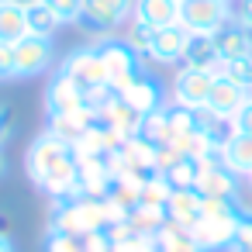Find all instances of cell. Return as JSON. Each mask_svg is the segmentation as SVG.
I'll use <instances>...</instances> for the list:
<instances>
[{
  "mask_svg": "<svg viewBox=\"0 0 252 252\" xmlns=\"http://www.w3.org/2000/svg\"><path fill=\"white\" fill-rule=\"evenodd\" d=\"M25 169H28L32 183H35L42 193H49L52 200L83 190V187H80V162H76L73 145H66V142L56 138L52 131H42V135L28 145Z\"/></svg>",
  "mask_w": 252,
  "mask_h": 252,
  "instance_id": "obj_1",
  "label": "cell"
},
{
  "mask_svg": "<svg viewBox=\"0 0 252 252\" xmlns=\"http://www.w3.org/2000/svg\"><path fill=\"white\" fill-rule=\"evenodd\" d=\"M135 14V0H83V11H80V28L87 35H114L118 28H125Z\"/></svg>",
  "mask_w": 252,
  "mask_h": 252,
  "instance_id": "obj_2",
  "label": "cell"
},
{
  "mask_svg": "<svg viewBox=\"0 0 252 252\" xmlns=\"http://www.w3.org/2000/svg\"><path fill=\"white\" fill-rule=\"evenodd\" d=\"M231 21V0H180V25L190 35H218Z\"/></svg>",
  "mask_w": 252,
  "mask_h": 252,
  "instance_id": "obj_3",
  "label": "cell"
},
{
  "mask_svg": "<svg viewBox=\"0 0 252 252\" xmlns=\"http://www.w3.org/2000/svg\"><path fill=\"white\" fill-rule=\"evenodd\" d=\"M94 49H97V52H100V59H104L107 83H111V90H114V94H118V90L135 76V73H142V56H138L125 38L107 35V38H100Z\"/></svg>",
  "mask_w": 252,
  "mask_h": 252,
  "instance_id": "obj_4",
  "label": "cell"
},
{
  "mask_svg": "<svg viewBox=\"0 0 252 252\" xmlns=\"http://www.w3.org/2000/svg\"><path fill=\"white\" fill-rule=\"evenodd\" d=\"M211 87H214V73L190 69V66H176L173 83H169V97H173L176 107L204 111L207 107V97H211Z\"/></svg>",
  "mask_w": 252,
  "mask_h": 252,
  "instance_id": "obj_5",
  "label": "cell"
},
{
  "mask_svg": "<svg viewBox=\"0 0 252 252\" xmlns=\"http://www.w3.org/2000/svg\"><path fill=\"white\" fill-rule=\"evenodd\" d=\"M56 63V45L52 38H38V35H25L14 45V80H32L49 73Z\"/></svg>",
  "mask_w": 252,
  "mask_h": 252,
  "instance_id": "obj_6",
  "label": "cell"
},
{
  "mask_svg": "<svg viewBox=\"0 0 252 252\" xmlns=\"http://www.w3.org/2000/svg\"><path fill=\"white\" fill-rule=\"evenodd\" d=\"M59 73L69 76L73 83H80L83 90L107 83V69H104L100 52H97V49H87V45H83V49H73V52L59 63ZM107 87H111V83H107Z\"/></svg>",
  "mask_w": 252,
  "mask_h": 252,
  "instance_id": "obj_7",
  "label": "cell"
},
{
  "mask_svg": "<svg viewBox=\"0 0 252 252\" xmlns=\"http://www.w3.org/2000/svg\"><path fill=\"white\" fill-rule=\"evenodd\" d=\"M187 42H190V32L180 21L176 25H166V28H156L145 59L156 63V66H180L183 63V52H187Z\"/></svg>",
  "mask_w": 252,
  "mask_h": 252,
  "instance_id": "obj_8",
  "label": "cell"
},
{
  "mask_svg": "<svg viewBox=\"0 0 252 252\" xmlns=\"http://www.w3.org/2000/svg\"><path fill=\"white\" fill-rule=\"evenodd\" d=\"M197 193L200 197H238V176L221 162V152L204 156V169L197 180Z\"/></svg>",
  "mask_w": 252,
  "mask_h": 252,
  "instance_id": "obj_9",
  "label": "cell"
},
{
  "mask_svg": "<svg viewBox=\"0 0 252 252\" xmlns=\"http://www.w3.org/2000/svg\"><path fill=\"white\" fill-rule=\"evenodd\" d=\"M249 97H252L249 90H242L235 80H228V76H221V73H218L204 111H211V114H214V118H221V121H231V118L245 107V100H249Z\"/></svg>",
  "mask_w": 252,
  "mask_h": 252,
  "instance_id": "obj_10",
  "label": "cell"
},
{
  "mask_svg": "<svg viewBox=\"0 0 252 252\" xmlns=\"http://www.w3.org/2000/svg\"><path fill=\"white\" fill-rule=\"evenodd\" d=\"M235 224H238V214H228V218H200L190 235L197 238V245L204 252H228L231 238H235Z\"/></svg>",
  "mask_w": 252,
  "mask_h": 252,
  "instance_id": "obj_11",
  "label": "cell"
},
{
  "mask_svg": "<svg viewBox=\"0 0 252 252\" xmlns=\"http://www.w3.org/2000/svg\"><path fill=\"white\" fill-rule=\"evenodd\" d=\"M118 94H121V97H125V100L142 114V118H145V114H152V111H159V107H166V100H162V87H159L145 69H142V73H135V76L118 90Z\"/></svg>",
  "mask_w": 252,
  "mask_h": 252,
  "instance_id": "obj_12",
  "label": "cell"
},
{
  "mask_svg": "<svg viewBox=\"0 0 252 252\" xmlns=\"http://www.w3.org/2000/svg\"><path fill=\"white\" fill-rule=\"evenodd\" d=\"M73 111H83V87L56 73L52 83L45 87V114L52 118V114H73Z\"/></svg>",
  "mask_w": 252,
  "mask_h": 252,
  "instance_id": "obj_13",
  "label": "cell"
},
{
  "mask_svg": "<svg viewBox=\"0 0 252 252\" xmlns=\"http://www.w3.org/2000/svg\"><path fill=\"white\" fill-rule=\"evenodd\" d=\"M214 49H218L221 66H224V63L249 59V56H252V32L242 28V25H235V21H228V25L214 35Z\"/></svg>",
  "mask_w": 252,
  "mask_h": 252,
  "instance_id": "obj_14",
  "label": "cell"
},
{
  "mask_svg": "<svg viewBox=\"0 0 252 252\" xmlns=\"http://www.w3.org/2000/svg\"><path fill=\"white\" fill-rule=\"evenodd\" d=\"M97 121H104L107 128H114L121 138H131V135H138V128H142V114H138L121 94H114V97L104 104V111L97 114Z\"/></svg>",
  "mask_w": 252,
  "mask_h": 252,
  "instance_id": "obj_15",
  "label": "cell"
},
{
  "mask_svg": "<svg viewBox=\"0 0 252 252\" xmlns=\"http://www.w3.org/2000/svg\"><path fill=\"white\" fill-rule=\"evenodd\" d=\"M200 204H204V197L197 193V187H173V193L166 200V218L183 228H193L200 221Z\"/></svg>",
  "mask_w": 252,
  "mask_h": 252,
  "instance_id": "obj_16",
  "label": "cell"
},
{
  "mask_svg": "<svg viewBox=\"0 0 252 252\" xmlns=\"http://www.w3.org/2000/svg\"><path fill=\"white\" fill-rule=\"evenodd\" d=\"M180 66L204 69V73H214V76H218V73H221V59H218V49H214V35H190Z\"/></svg>",
  "mask_w": 252,
  "mask_h": 252,
  "instance_id": "obj_17",
  "label": "cell"
},
{
  "mask_svg": "<svg viewBox=\"0 0 252 252\" xmlns=\"http://www.w3.org/2000/svg\"><path fill=\"white\" fill-rule=\"evenodd\" d=\"M94 121H97V114L83 107V111H73V114H52L45 131H52V135L63 138L66 145H76V142L83 138V131H87Z\"/></svg>",
  "mask_w": 252,
  "mask_h": 252,
  "instance_id": "obj_18",
  "label": "cell"
},
{
  "mask_svg": "<svg viewBox=\"0 0 252 252\" xmlns=\"http://www.w3.org/2000/svg\"><path fill=\"white\" fill-rule=\"evenodd\" d=\"M135 21L149 28H166L180 21V0H135Z\"/></svg>",
  "mask_w": 252,
  "mask_h": 252,
  "instance_id": "obj_19",
  "label": "cell"
},
{
  "mask_svg": "<svg viewBox=\"0 0 252 252\" xmlns=\"http://www.w3.org/2000/svg\"><path fill=\"white\" fill-rule=\"evenodd\" d=\"M221 162L242 180V176H252V135H242V131H235L228 142H224V149H221Z\"/></svg>",
  "mask_w": 252,
  "mask_h": 252,
  "instance_id": "obj_20",
  "label": "cell"
},
{
  "mask_svg": "<svg viewBox=\"0 0 252 252\" xmlns=\"http://www.w3.org/2000/svg\"><path fill=\"white\" fill-rule=\"evenodd\" d=\"M28 35V14L25 7L11 4V0H0V42L18 45Z\"/></svg>",
  "mask_w": 252,
  "mask_h": 252,
  "instance_id": "obj_21",
  "label": "cell"
},
{
  "mask_svg": "<svg viewBox=\"0 0 252 252\" xmlns=\"http://www.w3.org/2000/svg\"><path fill=\"white\" fill-rule=\"evenodd\" d=\"M156 242H159L162 249H169V252H204V249L197 245V238L190 235V228H183V224H176V221H169V218H166V224L156 231Z\"/></svg>",
  "mask_w": 252,
  "mask_h": 252,
  "instance_id": "obj_22",
  "label": "cell"
},
{
  "mask_svg": "<svg viewBox=\"0 0 252 252\" xmlns=\"http://www.w3.org/2000/svg\"><path fill=\"white\" fill-rule=\"evenodd\" d=\"M166 107H169V104H166ZM166 107L145 114V118H142V128H138V135H142L145 142H152L156 149L173 145V128H169V114H166Z\"/></svg>",
  "mask_w": 252,
  "mask_h": 252,
  "instance_id": "obj_23",
  "label": "cell"
},
{
  "mask_svg": "<svg viewBox=\"0 0 252 252\" xmlns=\"http://www.w3.org/2000/svg\"><path fill=\"white\" fill-rule=\"evenodd\" d=\"M200 169H204V156H180L162 176L169 180V187H197Z\"/></svg>",
  "mask_w": 252,
  "mask_h": 252,
  "instance_id": "obj_24",
  "label": "cell"
},
{
  "mask_svg": "<svg viewBox=\"0 0 252 252\" xmlns=\"http://www.w3.org/2000/svg\"><path fill=\"white\" fill-rule=\"evenodd\" d=\"M25 14H28V35H38V38H52L56 28L63 25L45 0H42V4H35V7H28Z\"/></svg>",
  "mask_w": 252,
  "mask_h": 252,
  "instance_id": "obj_25",
  "label": "cell"
},
{
  "mask_svg": "<svg viewBox=\"0 0 252 252\" xmlns=\"http://www.w3.org/2000/svg\"><path fill=\"white\" fill-rule=\"evenodd\" d=\"M42 252H87V238L76 231H63V228H49Z\"/></svg>",
  "mask_w": 252,
  "mask_h": 252,
  "instance_id": "obj_26",
  "label": "cell"
},
{
  "mask_svg": "<svg viewBox=\"0 0 252 252\" xmlns=\"http://www.w3.org/2000/svg\"><path fill=\"white\" fill-rule=\"evenodd\" d=\"M169 193H173V187H169V180L159 173V176H152V180L142 183V190H138V204H145V207H166Z\"/></svg>",
  "mask_w": 252,
  "mask_h": 252,
  "instance_id": "obj_27",
  "label": "cell"
},
{
  "mask_svg": "<svg viewBox=\"0 0 252 252\" xmlns=\"http://www.w3.org/2000/svg\"><path fill=\"white\" fill-rule=\"evenodd\" d=\"M228 252H252V211H242V214H238L235 238H231Z\"/></svg>",
  "mask_w": 252,
  "mask_h": 252,
  "instance_id": "obj_28",
  "label": "cell"
},
{
  "mask_svg": "<svg viewBox=\"0 0 252 252\" xmlns=\"http://www.w3.org/2000/svg\"><path fill=\"white\" fill-rule=\"evenodd\" d=\"M221 76L235 80L242 90L252 94V56H249V59H238V63H224V66H221Z\"/></svg>",
  "mask_w": 252,
  "mask_h": 252,
  "instance_id": "obj_29",
  "label": "cell"
},
{
  "mask_svg": "<svg viewBox=\"0 0 252 252\" xmlns=\"http://www.w3.org/2000/svg\"><path fill=\"white\" fill-rule=\"evenodd\" d=\"M152 32H156V28H149V25H142V21L131 18V25H128V38H125V42L145 59V52H149V45H152Z\"/></svg>",
  "mask_w": 252,
  "mask_h": 252,
  "instance_id": "obj_30",
  "label": "cell"
},
{
  "mask_svg": "<svg viewBox=\"0 0 252 252\" xmlns=\"http://www.w3.org/2000/svg\"><path fill=\"white\" fill-rule=\"evenodd\" d=\"M45 4L56 11V18L63 25H76L80 21V11H83V0H45Z\"/></svg>",
  "mask_w": 252,
  "mask_h": 252,
  "instance_id": "obj_31",
  "label": "cell"
},
{
  "mask_svg": "<svg viewBox=\"0 0 252 252\" xmlns=\"http://www.w3.org/2000/svg\"><path fill=\"white\" fill-rule=\"evenodd\" d=\"M87 252H118L111 231H97V235H87Z\"/></svg>",
  "mask_w": 252,
  "mask_h": 252,
  "instance_id": "obj_32",
  "label": "cell"
},
{
  "mask_svg": "<svg viewBox=\"0 0 252 252\" xmlns=\"http://www.w3.org/2000/svg\"><path fill=\"white\" fill-rule=\"evenodd\" d=\"M231 21L252 32V0H235L231 4Z\"/></svg>",
  "mask_w": 252,
  "mask_h": 252,
  "instance_id": "obj_33",
  "label": "cell"
},
{
  "mask_svg": "<svg viewBox=\"0 0 252 252\" xmlns=\"http://www.w3.org/2000/svg\"><path fill=\"white\" fill-rule=\"evenodd\" d=\"M11 135H14V114H11V107H4V104H0V152L7 149Z\"/></svg>",
  "mask_w": 252,
  "mask_h": 252,
  "instance_id": "obj_34",
  "label": "cell"
},
{
  "mask_svg": "<svg viewBox=\"0 0 252 252\" xmlns=\"http://www.w3.org/2000/svg\"><path fill=\"white\" fill-rule=\"evenodd\" d=\"M0 80H14V45L0 42Z\"/></svg>",
  "mask_w": 252,
  "mask_h": 252,
  "instance_id": "obj_35",
  "label": "cell"
},
{
  "mask_svg": "<svg viewBox=\"0 0 252 252\" xmlns=\"http://www.w3.org/2000/svg\"><path fill=\"white\" fill-rule=\"evenodd\" d=\"M231 128L235 131H242V135H252V97L245 100V107L231 118Z\"/></svg>",
  "mask_w": 252,
  "mask_h": 252,
  "instance_id": "obj_36",
  "label": "cell"
},
{
  "mask_svg": "<svg viewBox=\"0 0 252 252\" xmlns=\"http://www.w3.org/2000/svg\"><path fill=\"white\" fill-rule=\"evenodd\" d=\"M0 252H18V245L11 242V235H7V231H0Z\"/></svg>",
  "mask_w": 252,
  "mask_h": 252,
  "instance_id": "obj_37",
  "label": "cell"
},
{
  "mask_svg": "<svg viewBox=\"0 0 252 252\" xmlns=\"http://www.w3.org/2000/svg\"><path fill=\"white\" fill-rule=\"evenodd\" d=\"M11 4H18V7H25V11H28V7H35V4H42V0H11Z\"/></svg>",
  "mask_w": 252,
  "mask_h": 252,
  "instance_id": "obj_38",
  "label": "cell"
},
{
  "mask_svg": "<svg viewBox=\"0 0 252 252\" xmlns=\"http://www.w3.org/2000/svg\"><path fill=\"white\" fill-rule=\"evenodd\" d=\"M7 173V162H4V152H0V176H4Z\"/></svg>",
  "mask_w": 252,
  "mask_h": 252,
  "instance_id": "obj_39",
  "label": "cell"
},
{
  "mask_svg": "<svg viewBox=\"0 0 252 252\" xmlns=\"http://www.w3.org/2000/svg\"><path fill=\"white\" fill-rule=\"evenodd\" d=\"M152 252H169V249H162L159 242H152Z\"/></svg>",
  "mask_w": 252,
  "mask_h": 252,
  "instance_id": "obj_40",
  "label": "cell"
},
{
  "mask_svg": "<svg viewBox=\"0 0 252 252\" xmlns=\"http://www.w3.org/2000/svg\"><path fill=\"white\" fill-rule=\"evenodd\" d=\"M249 190H252V176H249Z\"/></svg>",
  "mask_w": 252,
  "mask_h": 252,
  "instance_id": "obj_41",
  "label": "cell"
}]
</instances>
